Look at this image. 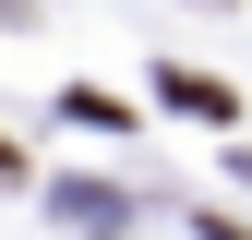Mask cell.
I'll return each instance as SVG.
<instances>
[{"label": "cell", "mask_w": 252, "mask_h": 240, "mask_svg": "<svg viewBox=\"0 0 252 240\" xmlns=\"http://www.w3.org/2000/svg\"><path fill=\"white\" fill-rule=\"evenodd\" d=\"M12 180H24V156H12V144H0V192H12Z\"/></svg>", "instance_id": "obj_3"}, {"label": "cell", "mask_w": 252, "mask_h": 240, "mask_svg": "<svg viewBox=\"0 0 252 240\" xmlns=\"http://www.w3.org/2000/svg\"><path fill=\"white\" fill-rule=\"evenodd\" d=\"M156 96H168L180 120H228V108H240V96H228L216 72H192V60H168V72H156Z\"/></svg>", "instance_id": "obj_1"}, {"label": "cell", "mask_w": 252, "mask_h": 240, "mask_svg": "<svg viewBox=\"0 0 252 240\" xmlns=\"http://www.w3.org/2000/svg\"><path fill=\"white\" fill-rule=\"evenodd\" d=\"M60 108H72L84 132H120V120H132V108H120V96H96V84H72V96H60Z\"/></svg>", "instance_id": "obj_2"}]
</instances>
